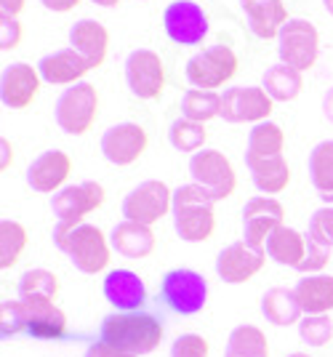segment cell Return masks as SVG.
<instances>
[{
	"instance_id": "1",
	"label": "cell",
	"mask_w": 333,
	"mask_h": 357,
	"mask_svg": "<svg viewBox=\"0 0 333 357\" xmlns=\"http://www.w3.org/2000/svg\"><path fill=\"white\" fill-rule=\"evenodd\" d=\"M3 342L30 336L38 342H59L67 336V314L54 301H3L0 304Z\"/></svg>"
},
{
	"instance_id": "2",
	"label": "cell",
	"mask_w": 333,
	"mask_h": 357,
	"mask_svg": "<svg viewBox=\"0 0 333 357\" xmlns=\"http://www.w3.org/2000/svg\"><path fill=\"white\" fill-rule=\"evenodd\" d=\"M166 336L163 320L152 312L137 310V312H109L104 314L99 326V339L112 347H118L128 355H150L155 352Z\"/></svg>"
},
{
	"instance_id": "3",
	"label": "cell",
	"mask_w": 333,
	"mask_h": 357,
	"mask_svg": "<svg viewBox=\"0 0 333 357\" xmlns=\"http://www.w3.org/2000/svg\"><path fill=\"white\" fill-rule=\"evenodd\" d=\"M51 238H54V245L61 253H67L72 267L77 272H83V275H96V272L107 269V264H109L112 245H109V238L96 224L56 222Z\"/></svg>"
},
{
	"instance_id": "4",
	"label": "cell",
	"mask_w": 333,
	"mask_h": 357,
	"mask_svg": "<svg viewBox=\"0 0 333 357\" xmlns=\"http://www.w3.org/2000/svg\"><path fill=\"white\" fill-rule=\"evenodd\" d=\"M213 200L197 184H182L173 190V229L184 243H206L216 232V213H213Z\"/></svg>"
},
{
	"instance_id": "5",
	"label": "cell",
	"mask_w": 333,
	"mask_h": 357,
	"mask_svg": "<svg viewBox=\"0 0 333 357\" xmlns=\"http://www.w3.org/2000/svg\"><path fill=\"white\" fill-rule=\"evenodd\" d=\"M54 118L64 134H88L99 118V91H96V86L80 80L75 86L61 91L56 107H54Z\"/></svg>"
},
{
	"instance_id": "6",
	"label": "cell",
	"mask_w": 333,
	"mask_h": 357,
	"mask_svg": "<svg viewBox=\"0 0 333 357\" xmlns=\"http://www.w3.org/2000/svg\"><path fill=\"white\" fill-rule=\"evenodd\" d=\"M238 67H240L238 54L229 45H208L187 59L184 75L192 89L216 91L235 77Z\"/></svg>"
},
{
	"instance_id": "7",
	"label": "cell",
	"mask_w": 333,
	"mask_h": 357,
	"mask_svg": "<svg viewBox=\"0 0 333 357\" xmlns=\"http://www.w3.org/2000/svg\"><path fill=\"white\" fill-rule=\"evenodd\" d=\"M160 298L166 307L176 314H197L203 312L208 301V280L189 267L168 269L160 280Z\"/></svg>"
},
{
	"instance_id": "8",
	"label": "cell",
	"mask_w": 333,
	"mask_h": 357,
	"mask_svg": "<svg viewBox=\"0 0 333 357\" xmlns=\"http://www.w3.org/2000/svg\"><path fill=\"white\" fill-rule=\"evenodd\" d=\"M189 176H192V184L203 187L216 203L232 197L235 187H238L235 168H232L227 155L219 152V149H200V152H195L189 158Z\"/></svg>"
},
{
	"instance_id": "9",
	"label": "cell",
	"mask_w": 333,
	"mask_h": 357,
	"mask_svg": "<svg viewBox=\"0 0 333 357\" xmlns=\"http://www.w3.org/2000/svg\"><path fill=\"white\" fill-rule=\"evenodd\" d=\"M171 208H173V192L160 178H147L123 197V216L128 222L147 224V227L168 216Z\"/></svg>"
},
{
	"instance_id": "10",
	"label": "cell",
	"mask_w": 333,
	"mask_h": 357,
	"mask_svg": "<svg viewBox=\"0 0 333 357\" xmlns=\"http://www.w3.org/2000/svg\"><path fill=\"white\" fill-rule=\"evenodd\" d=\"M277 54L288 67H296L299 73L312 70L320 54L318 27L307 19H288L286 27L277 35Z\"/></svg>"
},
{
	"instance_id": "11",
	"label": "cell",
	"mask_w": 333,
	"mask_h": 357,
	"mask_svg": "<svg viewBox=\"0 0 333 357\" xmlns=\"http://www.w3.org/2000/svg\"><path fill=\"white\" fill-rule=\"evenodd\" d=\"M274 109V99L261 86H235L222 93L219 118L227 123H264Z\"/></svg>"
},
{
	"instance_id": "12",
	"label": "cell",
	"mask_w": 333,
	"mask_h": 357,
	"mask_svg": "<svg viewBox=\"0 0 333 357\" xmlns=\"http://www.w3.org/2000/svg\"><path fill=\"white\" fill-rule=\"evenodd\" d=\"M163 30L176 45H200L208 35V14L195 0H173L163 11Z\"/></svg>"
},
{
	"instance_id": "13",
	"label": "cell",
	"mask_w": 333,
	"mask_h": 357,
	"mask_svg": "<svg viewBox=\"0 0 333 357\" xmlns=\"http://www.w3.org/2000/svg\"><path fill=\"white\" fill-rule=\"evenodd\" d=\"M125 83L131 93L144 102L160 99V93L166 89V67L160 54H155L150 48L131 51L125 59Z\"/></svg>"
},
{
	"instance_id": "14",
	"label": "cell",
	"mask_w": 333,
	"mask_h": 357,
	"mask_svg": "<svg viewBox=\"0 0 333 357\" xmlns=\"http://www.w3.org/2000/svg\"><path fill=\"white\" fill-rule=\"evenodd\" d=\"M104 206V187L99 181H80L67 184L51 197V211L56 222L80 224L88 213Z\"/></svg>"
},
{
	"instance_id": "15",
	"label": "cell",
	"mask_w": 333,
	"mask_h": 357,
	"mask_svg": "<svg viewBox=\"0 0 333 357\" xmlns=\"http://www.w3.org/2000/svg\"><path fill=\"white\" fill-rule=\"evenodd\" d=\"M286 208L280 200H274L270 195H256L251 200H245L242 206V240L264 248L267 238L272 235L277 227H283Z\"/></svg>"
},
{
	"instance_id": "16",
	"label": "cell",
	"mask_w": 333,
	"mask_h": 357,
	"mask_svg": "<svg viewBox=\"0 0 333 357\" xmlns=\"http://www.w3.org/2000/svg\"><path fill=\"white\" fill-rule=\"evenodd\" d=\"M267 259L270 256L264 248H256L245 240H238V243H229L227 248L216 256V275L229 285L248 283L251 278H256L264 269Z\"/></svg>"
},
{
	"instance_id": "17",
	"label": "cell",
	"mask_w": 333,
	"mask_h": 357,
	"mask_svg": "<svg viewBox=\"0 0 333 357\" xmlns=\"http://www.w3.org/2000/svg\"><path fill=\"white\" fill-rule=\"evenodd\" d=\"M43 77L38 73V67H32L27 61H14L6 64L0 75V102L8 109H27L40 93Z\"/></svg>"
},
{
	"instance_id": "18",
	"label": "cell",
	"mask_w": 333,
	"mask_h": 357,
	"mask_svg": "<svg viewBox=\"0 0 333 357\" xmlns=\"http://www.w3.org/2000/svg\"><path fill=\"white\" fill-rule=\"evenodd\" d=\"M150 136L139 123H118L102 136V155L112 165H131L147 152Z\"/></svg>"
},
{
	"instance_id": "19",
	"label": "cell",
	"mask_w": 333,
	"mask_h": 357,
	"mask_svg": "<svg viewBox=\"0 0 333 357\" xmlns=\"http://www.w3.org/2000/svg\"><path fill=\"white\" fill-rule=\"evenodd\" d=\"M70 174H72V160H70V155L61 152V149H46V152H40L30 163L24 178H27V184L32 187V192L56 195L61 187H64V181H67Z\"/></svg>"
},
{
	"instance_id": "20",
	"label": "cell",
	"mask_w": 333,
	"mask_h": 357,
	"mask_svg": "<svg viewBox=\"0 0 333 357\" xmlns=\"http://www.w3.org/2000/svg\"><path fill=\"white\" fill-rule=\"evenodd\" d=\"M102 294L115 307V312H137L147 304V285L134 269H109Z\"/></svg>"
},
{
	"instance_id": "21",
	"label": "cell",
	"mask_w": 333,
	"mask_h": 357,
	"mask_svg": "<svg viewBox=\"0 0 333 357\" xmlns=\"http://www.w3.org/2000/svg\"><path fill=\"white\" fill-rule=\"evenodd\" d=\"M88 70H91L88 61L83 59L75 48H59L38 61V73L51 86H75Z\"/></svg>"
},
{
	"instance_id": "22",
	"label": "cell",
	"mask_w": 333,
	"mask_h": 357,
	"mask_svg": "<svg viewBox=\"0 0 333 357\" xmlns=\"http://www.w3.org/2000/svg\"><path fill=\"white\" fill-rule=\"evenodd\" d=\"M70 48H75L77 54L88 61V67L96 70L107 59L109 32H107L104 24H99L93 19H77L70 27Z\"/></svg>"
},
{
	"instance_id": "23",
	"label": "cell",
	"mask_w": 333,
	"mask_h": 357,
	"mask_svg": "<svg viewBox=\"0 0 333 357\" xmlns=\"http://www.w3.org/2000/svg\"><path fill=\"white\" fill-rule=\"evenodd\" d=\"M240 6L248 16L251 32L261 40L277 38L280 30L286 27L288 8L283 0H240Z\"/></svg>"
},
{
	"instance_id": "24",
	"label": "cell",
	"mask_w": 333,
	"mask_h": 357,
	"mask_svg": "<svg viewBox=\"0 0 333 357\" xmlns=\"http://www.w3.org/2000/svg\"><path fill=\"white\" fill-rule=\"evenodd\" d=\"M109 245L112 251L125 256V259H147L155 251V232L147 224H137L123 219L112 227L109 232Z\"/></svg>"
},
{
	"instance_id": "25",
	"label": "cell",
	"mask_w": 333,
	"mask_h": 357,
	"mask_svg": "<svg viewBox=\"0 0 333 357\" xmlns=\"http://www.w3.org/2000/svg\"><path fill=\"white\" fill-rule=\"evenodd\" d=\"M264 251L272 259L274 264H283V267L299 269L307 256V235H302L299 229L293 227H277L272 235L264 243Z\"/></svg>"
},
{
	"instance_id": "26",
	"label": "cell",
	"mask_w": 333,
	"mask_h": 357,
	"mask_svg": "<svg viewBox=\"0 0 333 357\" xmlns=\"http://www.w3.org/2000/svg\"><path fill=\"white\" fill-rule=\"evenodd\" d=\"M293 291L304 314L333 312V275H304Z\"/></svg>"
},
{
	"instance_id": "27",
	"label": "cell",
	"mask_w": 333,
	"mask_h": 357,
	"mask_svg": "<svg viewBox=\"0 0 333 357\" xmlns=\"http://www.w3.org/2000/svg\"><path fill=\"white\" fill-rule=\"evenodd\" d=\"M254 187L261 195H280L291 184V168H288L286 155L277 158H261V160H245Z\"/></svg>"
},
{
	"instance_id": "28",
	"label": "cell",
	"mask_w": 333,
	"mask_h": 357,
	"mask_svg": "<svg viewBox=\"0 0 333 357\" xmlns=\"http://www.w3.org/2000/svg\"><path fill=\"white\" fill-rule=\"evenodd\" d=\"M261 314L267 317V323H272L277 328L293 326V323H302V304L296 298V291L291 288H270L264 296H261Z\"/></svg>"
},
{
	"instance_id": "29",
	"label": "cell",
	"mask_w": 333,
	"mask_h": 357,
	"mask_svg": "<svg viewBox=\"0 0 333 357\" xmlns=\"http://www.w3.org/2000/svg\"><path fill=\"white\" fill-rule=\"evenodd\" d=\"M283 149H286V134H283V128H280L277 123H272V120L256 123V126L248 131L245 160L277 158V155H283Z\"/></svg>"
},
{
	"instance_id": "30",
	"label": "cell",
	"mask_w": 333,
	"mask_h": 357,
	"mask_svg": "<svg viewBox=\"0 0 333 357\" xmlns=\"http://www.w3.org/2000/svg\"><path fill=\"white\" fill-rule=\"evenodd\" d=\"M261 89L272 96L274 102H293L304 89V77L296 67H288L283 61H277L272 67H267V73L261 77Z\"/></svg>"
},
{
	"instance_id": "31",
	"label": "cell",
	"mask_w": 333,
	"mask_h": 357,
	"mask_svg": "<svg viewBox=\"0 0 333 357\" xmlns=\"http://www.w3.org/2000/svg\"><path fill=\"white\" fill-rule=\"evenodd\" d=\"M224 357H270L267 333L256 326H238L229 333Z\"/></svg>"
},
{
	"instance_id": "32",
	"label": "cell",
	"mask_w": 333,
	"mask_h": 357,
	"mask_svg": "<svg viewBox=\"0 0 333 357\" xmlns=\"http://www.w3.org/2000/svg\"><path fill=\"white\" fill-rule=\"evenodd\" d=\"M59 278L48 269H27L19 278V298L22 301H54L59 296Z\"/></svg>"
},
{
	"instance_id": "33",
	"label": "cell",
	"mask_w": 333,
	"mask_h": 357,
	"mask_svg": "<svg viewBox=\"0 0 333 357\" xmlns=\"http://www.w3.org/2000/svg\"><path fill=\"white\" fill-rule=\"evenodd\" d=\"M222 109V93L203 89H189L182 96V118L195 123H208L211 118H219Z\"/></svg>"
},
{
	"instance_id": "34",
	"label": "cell",
	"mask_w": 333,
	"mask_h": 357,
	"mask_svg": "<svg viewBox=\"0 0 333 357\" xmlns=\"http://www.w3.org/2000/svg\"><path fill=\"white\" fill-rule=\"evenodd\" d=\"M27 229L24 224L14 219H3L0 222V267L11 269L22 259V253L27 248Z\"/></svg>"
},
{
	"instance_id": "35",
	"label": "cell",
	"mask_w": 333,
	"mask_h": 357,
	"mask_svg": "<svg viewBox=\"0 0 333 357\" xmlns=\"http://www.w3.org/2000/svg\"><path fill=\"white\" fill-rule=\"evenodd\" d=\"M206 139H208V131H206V123H195V120H187V118H179L171 123V128H168V142H171V147L179 149V152H200V149H206Z\"/></svg>"
},
{
	"instance_id": "36",
	"label": "cell",
	"mask_w": 333,
	"mask_h": 357,
	"mask_svg": "<svg viewBox=\"0 0 333 357\" xmlns=\"http://www.w3.org/2000/svg\"><path fill=\"white\" fill-rule=\"evenodd\" d=\"M309 178L318 195L333 190V139L320 142L309 152Z\"/></svg>"
},
{
	"instance_id": "37",
	"label": "cell",
	"mask_w": 333,
	"mask_h": 357,
	"mask_svg": "<svg viewBox=\"0 0 333 357\" xmlns=\"http://www.w3.org/2000/svg\"><path fill=\"white\" fill-rule=\"evenodd\" d=\"M299 336L309 347H325L333 339V323L328 314H304L299 323Z\"/></svg>"
},
{
	"instance_id": "38",
	"label": "cell",
	"mask_w": 333,
	"mask_h": 357,
	"mask_svg": "<svg viewBox=\"0 0 333 357\" xmlns=\"http://www.w3.org/2000/svg\"><path fill=\"white\" fill-rule=\"evenodd\" d=\"M307 238L320 243L323 248H333V206H323L309 216V227H307Z\"/></svg>"
},
{
	"instance_id": "39",
	"label": "cell",
	"mask_w": 333,
	"mask_h": 357,
	"mask_svg": "<svg viewBox=\"0 0 333 357\" xmlns=\"http://www.w3.org/2000/svg\"><path fill=\"white\" fill-rule=\"evenodd\" d=\"M208 342L197 333H182L171 344V357H208Z\"/></svg>"
},
{
	"instance_id": "40",
	"label": "cell",
	"mask_w": 333,
	"mask_h": 357,
	"mask_svg": "<svg viewBox=\"0 0 333 357\" xmlns=\"http://www.w3.org/2000/svg\"><path fill=\"white\" fill-rule=\"evenodd\" d=\"M328 259H331V251H328V248H323V245L315 243L312 238H307V256H304L299 272H302V275H320V272L325 269V264H328Z\"/></svg>"
},
{
	"instance_id": "41",
	"label": "cell",
	"mask_w": 333,
	"mask_h": 357,
	"mask_svg": "<svg viewBox=\"0 0 333 357\" xmlns=\"http://www.w3.org/2000/svg\"><path fill=\"white\" fill-rule=\"evenodd\" d=\"M22 24L16 19H0V48L3 51H14L16 45L22 43Z\"/></svg>"
},
{
	"instance_id": "42",
	"label": "cell",
	"mask_w": 333,
	"mask_h": 357,
	"mask_svg": "<svg viewBox=\"0 0 333 357\" xmlns=\"http://www.w3.org/2000/svg\"><path fill=\"white\" fill-rule=\"evenodd\" d=\"M83 357H137V355H128V352H123V349H118V347H112V344L107 342H93L88 349H86V355Z\"/></svg>"
},
{
	"instance_id": "43",
	"label": "cell",
	"mask_w": 333,
	"mask_h": 357,
	"mask_svg": "<svg viewBox=\"0 0 333 357\" xmlns=\"http://www.w3.org/2000/svg\"><path fill=\"white\" fill-rule=\"evenodd\" d=\"M27 0H0V19H16L24 11Z\"/></svg>"
},
{
	"instance_id": "44",
	"label": "cell",
	"mask_w": 333,
	"mask_h": 357,
	"mask_svg": "<svg viewBox=\"0 0 333 357\" xmlns=\"http://www.w3.org/2000/svg\"><path fill=\"white\" fill-rule=\"evenodd\" d=\"M40 3L46 6L48 11H56V14H67V11L80 6V0H40Z\"/></svg>"
},
{
	"instance_id": "45",
	"label": "cell",
	"mask_w": 333,
	"mask_h": 357,
	"mask_svg": "<svg viewBox=\"0 0 333 357\" xmlns=\"http://www.w3.org/2000/svg\"><path fill=\"white\" fill-rule=\"evenodd\" d=\"M323 118L333 123V89H328L325 96H323Z\"/></svg>"
},
{
	"instance_id": "46",
	"label": "cell",
	"mask_w": 333,
	"mask_h": 357,
	"mask_svg": "<svg viewBox=\"0 0 333 357\" xmlns=\"http://www.w3.org/2000/svg\"><path fill=\"white\" fill-rule=\"evenodd\" d=\"M0 144H3V171H6V168H8V163L14 160V149H11V144H8L6 139H3Z\"/></svg>"
},
{
	"instance_id": "47",
	"label": "cell",
	"mask_w": 333,
	"mask_h": 357,
	"mask_svg": "<svg viewBox=\"0 0 333 357\" xmlns=\"http://www.w3.org/2000/svg\"><path fill=\"white\" fill-rule=\"evenodd\" d=\"M96 6H102V8H112V6H121V0H91Z\"/></svg>"
},
{
	"instance_id": "48",
	"label": "cell",
	"mask_w": 333,
	"mask_h": 357,
	"mask_svg": "<svg viewBox=\"0 0 333 357\" xmlns=\"http://www.w3.org/2000/svg\"><path fill=\"white\" fill-rule=\"evenodd\" d=\"M320 200H323L325 206H333V190H331V192H323V195H320Z\"/></svg>"
},
{
	"instance_id": "49",
	"label": "cell",
	"mask_w": 333,
	"mask_h": 357,
	"mask_svg": "<svg viewBox=\"0 0 333 357\" xmlns=\"http://www.w3.org/2000/svg\"><path fill=\"white\" fill-rule=\"evenodd\" d=\"M323 6H325V11L333 16V0H323Z\"/></svg>"
},
{
	"instance_id": "50",
	"label": "cell",
	"mask_w": 333,
	"mask_h": 357,
	"mask_svg": "<svg viewBox=\"0 0 333 357\" xmlns=\"http://www.w3.org/2000/svg\"><path fill=\"white\" fill-rule=\"evenodd\" d=\"M288 357H309L307 352H293V355H288Z\"/></svg>"
}]
</instances>
